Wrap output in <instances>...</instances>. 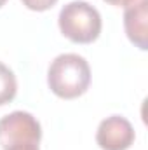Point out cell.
Returning a JSON list of instances; mask_svg holds the SVG:
<instances>
[{"instance_id":"cell-2","label":"cell","mask_w":148,"mask_h":150,"mask_svg":"<svg viewBox=\"0 0 148 150\" xmlns=\"http://www.w3.org/2000/svg\"><path fill=\"white\" fill-rule=\"evenodd\" d=\"M59 30L75 44H91L101 33V14L94 5L84 0L66 4L58 16Z\"/></svg>"},{"instance_id":"cell-1","label":"cell","mask_w":148,"mask_h":150,"mask_svg":"<svg viewBox=\"0 0 148 150\" xmlns=\"http://www.w3.org/2000/svg\"><path fill=\"white\" fill-rule=\"evenodd\" d=\"M47 84L58 98H78L89 89L91 84L89 63L78 54H59L49 67Z\"/></svg>"},{"instance_id":"cell-10","label":"cell","mask_w":148,"mask_h":150,"mask_svg":"<svg viewBox=\"0 0 148 150\" xmlns=\"http://www.w3.org/2000/svg\"><path fill=\"white\" fill-rule=\"evenodd\" d=\"M5 2H7V0H0V7H2V5H4Z\"/></svg>"},{"instance_id":"cell-5","label":"cell","mask_w":148,"mask_h":150,"mask_svg":"<svg viewBox=\"0 0 148 150\" xmlns=\"http://www.w3.org/2000/svg\"><path fill=\"white\" fill-rule=\"evenodd\" d=\"M124 28L141 51L148 49V0H131L124 7Z\"/></svg>"},{"instance_id":"cell-4","label":"cell","mask_w":148,"mask_h":150,"mask_svg":"<svg viewBox=\"0 0 148 150\" xmlns=\"http://www.w3.org/2000/svg\"><path fill=\"white\" fill-rule=\"evenodd\" d=\"M96 142L103 150H127L134 143V129L125 117L111 115L101 120Z\"/></svg>"},{"instance_id":"cell-9","label":"cell","mask_w":148,"mask_h":150,"mask_svg":"<svg viewBox=\"0 0 148 150\" xmlns=\"http://www.w3.org/2000/svg\"><path fill=\"white\" fill-rule=\"evenodd\" d=\"M103 2H106L110 5H117V7H125L131 0H103Z\"/></svg>"},{"instance_id":"cell-6","label":"cell","mask_w":148,"mask_h":150,"mask_svg":"<svg viewBox=\"0 0 148 150\" xmlns=\"http://www.w3.org/2000/svg\"><path fill=\"white\" fill-rule=\"evenodd\" d=\"M18 93V80L14 72L0 63V107L11 103Z\"/></svg>"},{"instance_id":"cell-3","label":"cell","mask_w":148,"mask_h":150,"mask_svg":"<svg viewBox=\"0 0 148 150\" xmlns=\"http://www.w3.org/2000/svg\"><path fill=\"white\" fill-rule=\"evenodd\" d=\"M42 127L40 122L30 112H12L0 119V145L2 149L19 143V142H35L40 143Z\"/></svg>"},{"instance_id":"cell-7","label":"cell","mask_w":148,"mask_h":150,"mask_svg":"<svg viewBox=\"0 0 148 150\" xmlns=\"http://www.w3.org/2000/svg\"><path fill=\"white\" fill-rule=\"evenodd\" d=\"M23 5L30 11H37V12H44L49 11L52 5H56L58 0H21Z\"/></svg>"},{"instance_id":"cell-8","label":"cell","mask_w":148,"mask_h":150,"mask_svg":"<svg viewBox=\"0 0 148 150\" xmlns=\"http://www.w3.org/2000/svg\"><path fill=\"white\" fill-rule=\"evenodd\" d=\"M4 150H38V143L35 142H19V143H12Z\"/></svg>"}]
</instances>
